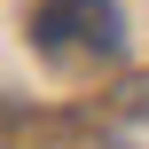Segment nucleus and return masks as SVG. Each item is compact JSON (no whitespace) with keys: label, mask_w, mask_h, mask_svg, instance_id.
Wrapping results in <instances>:
<instances>
[{"label":"nucleus","mask_w":149,"mask_h":149,"mask_svg":"<svg viewBox=\"0 0 149 149\" xmlns=\"http://www.w3.org/2000/svg\"><path fill=\"white\" fill-rule=\"evenodd\" d=\"M134 110H141V118H149V79H134Z\"/></svg>","instance_id":"obj_2"},{"label":"nucleus","mask_w":149,"mask_h":149,"mask_svg":"<svg viewBox=\"0 0 149 149\" xmlns=\"http://www.w3.org/2000/svg\"><path fill=\"white\" fill-rule=\"evenodd\" d=\"M31 31H39V47L86 39L94 55H110V47H118V8H110V0H47V8L31 16Z\"/></svg>","instance_id":"obj_1"}]
</instances>
